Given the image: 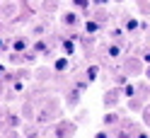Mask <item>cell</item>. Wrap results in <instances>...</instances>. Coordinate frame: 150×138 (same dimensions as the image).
I'll return each mask as SVG.
<instances>
[{
    "label": "cell",
    "instance_id": "obj_9",
    "mask_svg": "<svg viewBox=\"0 0 150 138\" xmlns=\"http://www.w3.org/2000/svg\"><path fill=\"white\" fill-rule=\"evenodd\" d=\"M34 51H39V53H44V51H46V46H44V41H39V44H34Z\"/></svg>",
    "mask_w": 150,
    "mask_h": 138
},
{
    "label": "cell",
    "instance_id": "obj_15",
    "mask_svg": "<svg viewBox=\"0 0 150 138\" xmlns=\"http://www.w3.org/2000/svg\"><path fill=\"white\" fill-rule=\"evenodd\" d=\"M3 73H5V66H0V75H3Z\"/></svg>",
    "mask_w": 150,
    "mask_h": 138
},
{
    "label": "cell",
    "instance_id": "obj_8",
    "mask_svg": "<svg viewBox=\"0 0 150 138\" xmlns=\"http://www.w3.org/2000/svg\"><path fill=\"white\" fill-rule=\"evenodd\" d=\"M124 95H126V97H133V95H136V87H133V85H126V87H124Z\"/></svg>",
    "mask_w": 150,
    "mask_h": 138
},
{
    "label": "cell",
    "instance_id": "obj_6",
    "mask_svg": "<svg viewBox=\"0 0 150 138\" xmlns=\"http://www.w3.org/2000/svg\"><path fill=\"white\" fill-rule=\"evenodd\" d=\"M119 53H121V46H119V44H111V46H109V56H114V58H116Z\"/></svg>",
    "mask_w": 150,
    "mask_h": 138
},
{
    "label": "cell",
    "instance_id": "obj_4",
    "mask_svg": "<svg viewBox=\"0 0 150 138\" xmlns=\"http://www.w3.org/2000/svg\"><path fill=\"white\" fill-rule=\"evenodd\" d=\"M85 32H87V34L99 32V24H97V22H92V20H87V22H85Z\"/></svg>",
    "mask_w": 150,
    "mask_h": 138
},
{
    "label": "cell",
    "instance_id": "obj_12",
    "mask_svg": "<svg viewBox=\"0 0 150 138\" xmlns=\"http://www.w3.org/2000/svg\"><path fill=\"white\" fill-rule=\"evenodd\" d=\"M143 58H145V63H150V51H145V56H143Z\"/></svg>",
    "mask_w": 150,
    "mask_h": 138
},
{
    "label": "cell",
    "instance_id": "obj_1",
    "mask_svg": "<svg viewBox=\"0 0 150 138\" xmlns=\"http://www.w3.org/2000/svg\"><path fill=\"white\" fill-rule=\"evenodd\" d=\"M12 51L24 53V51H27V41H24V39H15V41H12Z\"/></svg>",
    "mask_w": 150,
    "mask_h": 138
},
{
    "label": "cell",
    "instance_id": "obj_7",
    "mask_svg": "<svg viewBox=\"0 0 150 138\" xmlns=\"http://www.w3.org/2000/svg\"><path fill=\"white\" fill-rule=\"evenodd\" d=\"M126 29H128V32H133V29H138V20H133V17H131V20L126 22Z\"/></svg>",
    "mask_w": 150,
    "mask_h": 138
},
{
    "label": "cell",
    "instance_id": "obj_5",
    "mask_svg": "<svg viewBox=\"0 0 150 138\" xmlns=\"http://www.w3.org/2000/svg\"><path fill=\"white\" fill-rule=\"evenodd\" d=\"M85 78H87L90 82L95 80V78H97V66H90V68H87V73H85Z\"/></svg>",
    "mask_w": 150,
    "mask_h": 138
},
{
    "label": "cell",
    "instance_id": "obj_16",
    "mask_svg": "<svg viewBox=\"0 0 150 138\" xmlns=\"http://www.w3.org/2000/svg\"><path fill=\"white\" fill-rule=\"evenodd\" d=\"M0 49H3V41H0Z\"/></svg>",
    "mask_w": 150,
    "mask_h": 138
},
{
    "label": "cell",
    "instance_id": "obj_11",
    "mask_svg": "<svg viewBox=\"0 0 150 138\" xmlns=\"http://www.w3.org/2000/svg\"><path fill=\"white\" fill-rule=\"evenodd\" d=\"M114 121H116L114 114H107V116H104V124H114Z\"/></svg>",
    "mask_w": 150,
    "mask_h": 138
},
{
    "label": "cell",
    "instance_id": "obj_3",
    "mask_svg": "<svg viewBox=\"0 0 150 138\" xmlns=\"http://www.w3.org/2000/svg\"><path fill=\"white\" fill-rule=\"evenodd\" d=\"M53 68H56V73H63V70H68V58H58L53 63Z\"/></svg>",
    "mask_w": 150,
    "mask_h": 138
},
{
    "label": "cell",
    "instance_id": "obj_14",
    "mask_svg": "<svg viewBox=\"0 0 150 138\" xmlns=\"http://www.w3.org/2000/svg\"><path fill=\"white\" fill-rule=\"evenodd\" d=\"M138 138H148V133H138Z\"/></svg>",
    "mask_w": 150,
    "mask_h": 138
},
{
    "label": "cell",
    "instance_id": "obj_13",
    "mask_svg": "<svg viewBox=\"0 0 150 138\" xmlns=\"http://www.w3.org/2000/svg\"><path fill=\"white\" fill-rule=\"evenodd\" d=\"M97 138H107V133H97Z\"/></svg>",
    "mask_w": 150,
    "mask_h": 138
},
{
    "label": "cell",
    "instance_id": "obj_2",
    "mask_svg": "<svg viewBox=\"0 0 150 138\" xmlns=\"http://www.w3.org/2000/svg\"><path fill=\"white\" fill-rule=\"evenodd\" d=\"M73 51H75V41L73 39H65L63 41V53H65V56H73Z\"/></svg>",
    "mask_w": 150,
    "mask_h": 138
},
{
    "label": "cell",
    "instance_id": "obj_10",
    "mask_svg": "<svg viewBox=\"0 0 150 138\" xmlns=\"http://www.w3.org/2000/svg\"><path fill=\"white\" fill-rule=\"evenodd\" d=\"M73 3L78 5V7H82V10H87V0H73Z\"/></svg>",
    "mask_w": 150,
    "mask_h": 138
}]
</instances>
